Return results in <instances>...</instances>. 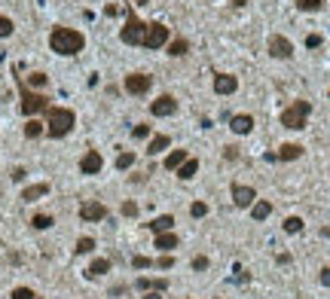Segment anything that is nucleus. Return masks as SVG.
Masks as SVG:
<instances>
[{
	"instance_id": "f257e3e1",
	"label": "nucleus",
	"mask_w": 330,
	"mask_h": 299,
	"mask_svg": "<svg viewBox=\"0 0 330 299\" xmlns=\"http://www.w3.org/2000/svg\"><path fill=\"white\" fill-rule=\"evenodd\" d=\"M49 46H52V52H58V55H77V52H83L86 37L74 28H55L49 34Z\"/></svg>"
},
{
	"instance_id": "f03ea898",
	"label": "nucleus",
	"mask_w": 330,
	"mask_h": 299,
	"mask_svg": "<svg viewBox=\"0 0 330 299\" xmlns=\"http://www.w3.org/2000/svg\"><path fill=\"white\" fill-rule=\"evenodd\" d=\"M74 122H77L74 110H67V107H52V110H49V122H46V134H49V137H64L67 131L74 129Z\"/></svg>"
},
{
	"instance_id": "7ed1b4c3",
	"label": "nucleus",
	"mask_w": 330,
	"mask_h": 299,
	"mask_svg": "<svg viewBox=\"0 0 330 299\" xmlns=\"http://www.w3.org/2000/svg\"><path fill=\"white\" fill-rule=\"evenodd\" d=\"M309 113H312V104H309V101H293L291 107H284L281 125H284V129H291V131H300V129H306Z\"/></svg>"
},
{
	"instance_id": "20e7f679",
	"label": "nucleus",
	"mask_w": 330,
	"mask_h": 299,
	"mask_svg": "<svg viewBox=\"0 0 330 299\" xmlns=\"http://www.w3.org/2000/svg\"><path fill=\"white\" fill-rule=\"evenodd\" d=\"M19 95H21V113H25V116H37L40 110L49 107V98H46V95H37V92H31L28 86H21Z\"/></svg>"
},
{
	"instance_id": "39448f33",
	"label": "nucleus",
	"mask_w": 330,
	"mask_h": 299,
	"mask_svg": "<svg viewBox=\"0 0 330 299\" xmlns=\"http://www.w3.org/2000/svg\"><path fill=\"white\" fill-rule=\"evenodd\" d=\"M168 43V28L165 25H147V31H144V40H141V46L144 49H162V46Z\"/></svg>"
},
{
	"instance_id": "423d86ee",
	"label": "nucleus",
	"mask_w": 330,
	"mask_h": 299,
	"mask_svg": "<svg viewBox=\"0 0 330 299\" xmlns=\"http://www.w3.org/2000/svg\"><path fill=\"white\" fill-rule=\"evenodd\" d=\"M144 31H147V25L138 19V16H129V21H126V28L119 31V37H122V43H129V46H141V40H144Z\"/></svg>"
},
{
	"instance_id": "0eeeda50",
	"label": "nucleus",
	"mask_w": 330,
	"mask_h": 299,
	"mask_svg": "<svg viewBox=\"0 0 330 299\" xmlns=\"http://www.w3.org/2000/svg\"><path fill=\"white\" fill-rule=\"evenodd\" d=\"M150 86H153L150 74H129L126 76V92H129V95H147Z\"/></svg>"
},
{
	"instance_id": "6e6552de",
	"label": "nucleus",
	"mask_w": 330,
	"mask_h": 299,
	"mask_svg": "<svg viewBox=\"0 0 330 299\" xmlns=\"http://www.w3.org/2000/svg\"><path fill=\"white\" fill-rule=\"evenodd\" d=\"M107 217V208L101 202H86V205H79V220H86V223H101Z\"/></svg>"
},
{
	"instance_id": "1a4fd4ad",
	"label": "nucleus",
	"mask_w": 330,
	"mask_h": 299,
	"mask_svg": "<svg viewBox=\"0 0 330 299\" xmlns=\"http://www.w3.org/2000/svg\"><path fill=\"white\" fill-rule=\"evenodd\" d=\"M269 55H272V58H291V55H293V43L288 37H281V34H275V37L269 40Z\"/></svg>"
},
{
	"instance_id": "9d476101",
	"label": "nucleus",
	"mask_w": 330,
	"mask_h": 299,
	"mask_svg": "<svg viewBox=\"0 0 330 299\" xmlns=\"http://www.w3.org/2000/svg\"><path fill=\"white\" fill-rule=\"evenodd\" d=\"M101 168H104V159H101L98 150H89V153L79 159V171H83V174H98Z\"/></svg>"
},
{
	"instance_id": "9b49d317",
	"label": "nucleus",
	"mask_w": 330,
	"mask_h": 299,
	"mask_svg": "<svg viewBox=\"0 0 330 299\" xmlns=\"http://www.w3.org/2000/svg\"><path fill=\"white\" fill-rule=\"evenodd\" d=\"M257 199V192L251 187H242V183H235L233 187V202H235V208H251Z\"/></svg>"
},
{
	"instance_id": "f8f14e48",
	"label": "nucleus",
	"mask_w": 330,
	"mask_h": 299,
	"mask_svg": "<svg viewBox=\"0 0 330 299\" xmlns=\"http://www.w3.org/2000/svg\"><path fill=\"white\" fill-rule=\"evenodd\" d=\"M177 110V101L172 95H162V98H156L153 104H150V113L153 116H172V113Z\"/></svg>"
},
{
	"instance_id": "ddd939ff",
	"label": "nucleus",
	"mask_w": 330,
	"mask_h": 299,
	"mask_svg": "<svg viewBox=\"0 0 330 299\" xmlns=\"http://www.w3.org/2000/svg\"><path fill=\"white\" fill-rule=\"evenodd\" d=\"M138 290H144V293H165L168 281L165 278H138Z\"/></svg>"
},
{
	"instance_id": "4468645a",
	"label": "nucleus",
	"mask_w": 330,
	"mask_h": 299,
	"mask_svg": "<svg viewBox=\"0 0 330 299\" xmlns=\"http://www.w3.org/2000/svg\"><path fill=\"white\" fill-rule=\"evenodd\" d=\"M235 89H238V83H235V76H230V74H220L217 79H214V92H217V95H233Z\"/></svg>"
},
{
	"instance_id": "2eb2a0df",
	"label": "nucleus",
	"mask_w": 330,
	"mask_h": 299,
	"mask_svg": "<svg viewBox=\"0 0 330 299\" xmlns=\"http://www.w3.org/2000/svg\"><path fill=\"white\" fill-rule=\"evenodd\" d=\"M230 129H233L235 134H248V131L254 129V119L248 116V113H238V116H233V119H230Z\"/></svg>"
},
{
	"instance_id": "dca6fc26",
	"label": "nucleus",
	"mask_w": 330,
	"mask_h": 299,
	"mask_svg": "<svg viewBox=\"0 0 330 299\" xmlns=\"http://www.w3.org/2000/svg\"><path fill=\"white\" fill-rule=\"evenodd\" d=\"M147 226H150L156 235H159V232H172V229H175V217H172V214H162V217H156V220H150Z\"/></svg>"
},
{
	"instance_id": "f3484780",
	"label": "nucleus",
	"mask_w": 330,
	"mask_h": 299,
	"mask_svg": "<svg viewBox=\"0 0 330 299\" xmlns=\"http://www.w3.org/2000/svg\"><path fill=\"white\" fill-rule=\"evenodd\" d=\"M275 156L281 159V162H291V159H300V156H303V147H300V144H281Z\"/></svg>"
},
{
	"instance_id": "a211bd4d",
	"label": "nucleus",
	"mask_w": 330,
	"mask_h": 299,
	"mask_svg": "<svg viewBox=\"0 0 330 299\" xmlns=\"http://www.w3.org/2000/svg\"><path fill=\"white\" fill-rule=\"evenodd\" d=\"M46 192H49V183H34V187H28L25 192H21V199H25V202H37Z\"/></svg>"
},
{
	"instance_id": "6ab92c4d",
	"label": "nucleus",
	"mask_w": 330,
	"mask_h": 299,
	"mask_svg": "<svg viewBox=\"0 0 330 299\" xmlns=\"http://www.w3.org/2000/svg\"><path fill=\"white\" fill-rule=\"evenodd\" d=\"M156 247L162 250V254L175 250V247H177V235H172V232H159V235H156Z\"/></svg>"
},
{
	"instance_id": "aec40b11",
	"label": "nucleus",
	"mask_w": 330,
	"mask_h": 299,
	"mask_svg": "<svg viewBox=\"0 0 330 299\" xmlns=\"http://www.w3.org/2000/svg\"><path fill=\"white\" fill-rule=\"evenodd\" d=\"M184 162H187V150H175V153L165 156V168H168V171H177Z\"/></svg>"
},
{
	"instance_id": "412c9836",
	"label": "nucleus",
	"mask_w": 330,
	"mask_h": 299,
	"mask_svg": "<svg viewBox=\"0 0 330 299\" xmlns=\"http://www.w3.org/2000/svg\"><path fill=\"white\" fill-rule=\"evenodd\" d=\"M196 171H199V159H187V162L177 168V177L180 180H190V177H196Z\"/></svg>"
},
{
	"instance_id": "4be33fe9",
	"label": "nucleus",
	"mask_w": 330,
	"mask_h": 299,
	"mask_svg": "<svg viewBox=\"0 0 330 299\" xmlns=\"http://www.w3.org/2000/svg\"><path fill=\"white\" fill-rule=\"evenodd\" d=\"M107 272H110V260H95L92 266L86 269L89 278H101V275H107Z\"/></svg>"
},
{
	"instance_id": "5701e85b",
	"label": "nucleus",
	"mask_w": 330,
	"mask_h": 299,
	"mask_svg": "<svg viewBox=\"0 0 330 299\" xmlns=\"http://www.w3.org/2000/svg\"><path fill=\"white\" fill-rule=\"evenodd\" d=\"M269 214H272V205H269V202H254V205H251V217H254L257 223L266 220Z\"/></svg>"
},
{
	"instance_id": "b1692460",
	"label": "nucleus",
	"mask_w": 330,
	"mask_h": 299,
	"mask_svg": "<svg viewBox=\"0 0 330 299\" xmlns=\"http://www.w3.org/2000/svg\"><path fill=\"white\" fill-rule=\"evenodd\" d=\"M168 144H172V141H168V134H156L150 141V147H147V153L156 156V153H162V150H168Z\"/></svg>"
},
{
	"instance_id": "393cba45",
	"label": "nucleus",
	"mask_w": 330,
	"mask_h": 299,
	"mask_svg": "<svg viewBox=\"0 0 330 299\" xmlns=\"http://www.w3.org/2000/svg\"><path fill=\"white\" fill-rule=\"evenodd\" d=\"M52 223H55V220H52L49 214H34V217H31V226H34V229H49Z\"/></svg>"
},
{
	"instance_id": "a878e982",
	"label": "nucleus",
	"mask_w": 330,
	"mask_h": 299,
	"mask_svg": "<svg viewBox=\"0 0 330 299\" xmlns=\"http://www.w3.org/2000/svg\"><path fill=\"white\" fill-rule=\"evenodd\" d=\"M43 131H46V129H43V125H40L37 119H34V116H31L28 122H25V134H28V137H40Z\"/></svg>"
},
{
	"instance_id": "bb28decb",
	"label": "nucleus",
	"mask_w": 330,
	"mask_h": 299,
	"mask_svg": "<svg viewBox=\"0 0 330 299\" xmlns=\"http://www.w3.org/2000/svg\"><path fill=\"white\" fill-rule=\"evenodd\" d=\"M297 6L303 13H318V9L324 6V0H297Z\"/></svg>"
},
{
	"instance_id": "cd10ccee",
	"label": "nucleus",
	"mask_w": 330,
	"mask_h": 299,
	"mask_svg": "<svg viewBox=\"0 0 330 299\" xmlns=\"http://www.w3.org/2000/svg\"><path fill=\"white\" fill-rule=\"evenodd\" d=\"M284 232H291V235L303 232V220L300 217H288V220H284Z\"/></svg>"
},
{
	"instance_id": "c85d7f7f",
	"label": "nucleus",
	"mask_w": 330,
	"mask_h": 299,
	"mask_svg": "<svg viewBox=\"0 0 330 299\" xmlns=\"http://www.w3.org/2000/svg\"><path fill=\"white\" fill-rule=\"evenodd\" d=\"M187 49H190L187 40H175L172 46H168V55H175V58H177V55H187Z\"/></svg>"
},
{
	"instance_id": "c756f323",
	"label": "nucleus",
	"mask_w": 330,
	"mask_h": 299,
	"mask_svg": "<svg viewBox=\"0 0 330 299\" xmlns=\"http://www.w3.org/2000/svg\"><path fill=\"white\" fill-rule=\"evenodd\" d=\"M74 250H77V254H92V250H95V238H79Z\"/></svg>"
},
{
	"instance_id": "7c9ffc66",
	"label": "nucleus",
	"mask_w": 330,
	"mask_h": 299,
	"mask_svg": "<svg viewBox=\"0 0 330 299\" xmlns=\"http://www.w3.org/2000/svg\"><path fill=\"white\" fill-rule=\"evenodd\" d=\"M135 165V153H119L116 156V168L119 171H126V168H132Z\"/></svg>"
},
{
	"instance_id": "2f4dec72",
	"label": "nucleus",
	"mask_w": 330,
	"mask_h": 299,
	"mask_svg": "<svg viewBox=\"0 0 330 299\" xmlns=\"http://www.w3.org/2000/svg\"><path fill=\"white\" fill-rule=\"evenodd\" d=\"M9 299H37V293H34L31 287H16V290H13V296H9Z\"/></svg>"
},
{
	"instance_id": "473e14b6",
	"label": "nucleus",
	"mask_w": 330,
	"mask_h": 299,
	"mask_svg": "<svg viewBox=\"0 0 330 299\" xmlns=\"http://www.w3.org/2000/svg\"><path fill=\"white\" fill-rule=\"evenodd\" d=\"M190 214L196 217V220H202V217L208 214V205H205V202H193V208H190Z\"/></svg>"
},
{
	"instance_id": "72a5a7b5",
	"label": "nucleus",
	"mask_w": 330,
	"mask_h": 299,
	"mask_svg": "<svg viewBox=\"0 0 330 299\" xmlns=\"http://www.w3.org/2000/svg\"><path fill=\"white\" fill-rule=\"evenodd\" d=\"M13 19H6V16H0V37H9V34H13Z\"/></svg>"
},
{
	"instance_id": "f704fd0d",
	"label": "nucleus",
	"mask_w": 330,
	"mask_h": 299,
	"mask_svg": "<svg viewBox=\"0 0 330 299\" xmlns=\"http://www.w3.org/2000/svg\"><path fill=\"white\" fill-rule=\"evenodd\" d=\"M147 134H150V125H144V122H141V125H135V129H132V137H135V141H144Z\"/></svg>"
},
{
	"instance_id": "c9c22d12",
	"label": "nucleus",
	"mask_w": 330,
	"mask_h": 299,
	"mask_svg": "<svg viewBox=\"0 0 330 299\" xmlns=\"http://www.w3.org/2000/svg\"><path fill=\"white\" fill-rule=\"evenodd\" d=\"M28 86H46V74H31L28 76Z\"/></svg>"
},
{
	"instance_id": "e433bc0d",
	"label": "nucleus",
	"mask_w": 330,
	"mask_h": 299,
	"mask_svg": "<svg viewBox=\"0 0 330 299\" xmlns=\"http://www.w3.org/2000/svg\"><path fill=\"white\" fill-rule=\"evenodd\" d=\"M122 214H126V217H138V205H135V202H122Z\"/></svg>"
},
{
	"instance_id": "4c0bfd02",
	"label": "nucleus",
	"mask_w": 330,
	"mask_h": 299,
	"mask_svg": "<svg viewBox=\"0 0 330 299\" xmlns=\"http://www.w3.org/2000/svg\"><path fill=\"white\" fill-rule=\"evenodd\" d=\"M156 266H159V269H172V266H175V257H168V254H165V257H159V260H156Z\"/></svg>"
},
{
	"instance_id": "58836bf2",
	"label": "nucleus",
	"mask_w": 330,
	"mask_h": 299,
	"mask_svg": "<svg viewBox=\"0 0 330 299\" xmlns=\"http://www.w3.org/2000/svg\"><path fill=\"white\" fill-rule=\"evenodd\" d=\"M306 46H309V49H318V46H321V34H309V37H306Z\"/></svg>"
},
{
	"instance_id": "ea45409f",
	"label": "nucleus",
	"mask_w": 330,
	"mask_h": 299,
	"mask_svg": "<svg viewBox=\"0 0 330 299\" xmlns=\"http://www.w3.org/2000/svg\"><path fill=\"white\" fill-rule=\"evenodd\" d=\"M193 269H196V272H205V269H208V257H196V260H193Z\"/></svg>"
},
{
	"instance_id": "a19ab883",
	"label": "nucleus",
	"mask_w": 330,
	"mask_h": 299,
	"mask_svg": "<svg viewBox=\"0 0 330 299\" xmlns=\"http://www.w3.org/2000/svg\"><path fill=\"white\" fill-rule=\"evenodd\" d=\"M132 266H135V269H147V266H150V260H147V257H135Z\"/></svg>"
},
{
	"instance_id": "79ce46f5",
	"label": "nucleus",
	"mask_w": 330,
	"mask_h": 299,
	"mask_svg": "<svg viewBox=\"0 0 330 299\" xmlns=\"http://www.w3.org/2000/svg\"><path fill=\"white\" fill-rule=\"evenodd\" d=\"M25 174H28L25 168H13V180H25Z\"/></svg>"
},
{
	"instance_id": "37998d69",
	"label": "nucleus",
	"mask_w": 330,
	"mask_h": 299,
	"mask_svg": "<svg viewBox=\"0 0 330 299\" xmlns=\"http://www.w3.org/2000/svg\"><path fill=\"white\" fill-rule=\"evenodd\" d=\"M321 284H324V287H330V266H327V269H321Z\"/></svg>"
},
{
	"instance_id": "c03bdc74",
	"label": "nucleus",
	"mask_w": 330,
	"mask_h": 299,
	"mask_svg": "<svg viewBox=\"0 0 330 299\" xmlns=\"http://www.w3.org/2000/svg\"><path fill=\"white\" fill-rule=\"evenodd\" d=\"M291 262V254H278V266H288Z\"/></svg>"
},
{
	"instance_id": "a18cd8bd",
	"label": "nucleus",
	"mask_w": 330,
	"mask_h": 299,
	"mask_svg": "<svg viewBox=\"0 0 330 299\" xmlns=\"http://www.w3.org/2000/svg\"><path fill=\"white\" fill-rule=\"evenodd\" d=\"M144 299H162V293H147Z\"/></svg>"
},
{
	"instance_id": "49530a36",
	"label": "nucleus",
	"mask_w": 330,
	"mask_h": 299,
	"mask_svg": "<svg viewBox=\"0 0 330 299\" xmlns=\"http://www.w3.org/2000/svg\"><path fill=\"white\" fill-rule=\"evenodd\" d=\"M233 3H235V6H245V3H248V0H233Z\"/></svg>"
}]
</instances>
